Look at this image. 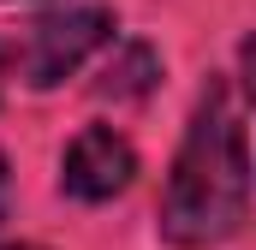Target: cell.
<instances>
[{"label":"cell","mask_w":256,"mask_h":250,"mask_svg":"<svg viewBox=\"0 0 256 250\" xmlns=\"http://www.w3.org/2000/svg\"><path fill=\"white\" fill-rule=\"evenodd\" d=\"M250 208V143L232 84L214 78L191 114V131L173 155L167 196H161V238L179 250H208L232 238Z\"/></svg>","instance_id":"cell-1"},{"label":"cell","mask_w":256,"mask_h":250,"mask_svg":"<svg viewBox=\"0 0 256 250\" xmlns=\"http://www.w3.org/2000/svg\"><path fill=\"white\" fill-rule=\"evenodd\" d=\"M0 250H36V244H0Z\"/></svg>","instance_id":"cell-7"},{"label":"cell","mask_w":256,"mask_h":250,"mask_svg":"<svg viewBox=\"0 0 256 250\" xmlns=\"http://www.w3.org/2000/svg\"><path fill=\"white\" fill-rule=\"evenodd\" d=\"M238 60H244V90H250V102H256V36L244 42V54H238Z\"/></svg>","instance_id":"cell-5"},{"label":"cell","mask_w":256,"mask_h":250,"mask_svg":"<svg viewBox=\"0 0 256 250\" xmlns=\"http://www.w3.org/2000/svg\"><path fill=\"white\" fill-rule=\"evenodd\" d=\"M131 179H137V149L114 125H84L66 143V161H60L66 196H78V202H114L120 190H131Z\"/></svg>","instance_id":"cell-3"},{"label":"cell","mask_w":256,"mask_h":250,"mask_svg":"<svg viewBox=\"0 0 256 250\" xmlns=\"http://www.w3.org/2000/svg\"><path fill=\"white\" fill-rule=\"evenodd\" d=\"M102 42H114V12L108 6H66V12H48L24 30V42L12 48V66L30 90H54Z\"/></svg>","instance_id":"cell-2"},{"label":"cell","mask_w":256,"mask_h":250,"mask_svg":"<svg viewBox=\"0 0 256 250\" xmlns=\"http://www.w3.org/2000/svg\"><path fill=\"white\" fill-rule=\"evenodd\" d=\"M0 84H6V54H0Z\"/></svg>","instance_id":"cell-8"},{"label":"cell","mask_w":256,"mask_h":250,"mask_svg":"<svg viewBox=\"0 0 256 250\" xmlns=\"http://www.w3.org/2000/svg\"><path fill=\"white\" fill-rule=\"evenodd\" d=\"M0 214H6V161H0Z\"/></svg>","instance_id":"cell-6"},{"label":"cell","mask_w":256,"mask_h":250,"mask_svg":"<svg viewBox=\"0 0 256 250\" xmlns=\"http://www.w3.org/2000/svg\"><path fill=\"white\" fill-rule=\"evenodd\" d=\"M149 78H155V54L149 48H126V66H108L102 96H143Z\"/></svg>","instance_id":"cell-4"}]
</instances>
